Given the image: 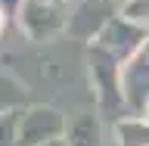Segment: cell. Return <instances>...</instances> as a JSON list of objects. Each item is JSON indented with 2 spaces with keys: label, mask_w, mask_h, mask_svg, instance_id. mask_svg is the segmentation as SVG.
Here are the masks:
<instances>
[{
  "label": "cell",
  "mask_w": 149,
  "mask_h": 146,
  "mask_svg": "<svg viewBox=\"0 0 149 146\" xmlns=\"http://www.w3.org/2000/svg\"><path fill=\"white\" fill-rule=\"evenodd\" d=\"M146 37H149L146 25H137V22H130V19L121 16V19H115V22H109V25L102 28V34L96 37V44H100V50H106L118 65H124L140 47L146 44Z\"/></svg>",
  "instance_id": "1"
},
{
  "label": "cell",
  "mask_w": 149,
  "mask_h": 146,
  "mask_svg": "<svg viewBox=\"0 0 149 146\" xmlns=\"http://www.w3.org/2000/svg\"><path fill=\"white\" fill-rule=\"evenodd\" d=\"M62 9L65 6H56V3H47V0H25L19 6V19L31 37H50L53 31L62 28Z\"/></svg>",
  "instance_id": "2"
},
{
  "label": "cell",
  "mask_w": 149,
  "mask_h": 146,
  "mask_svg": "<svg viewBox=\"0 0 149 146\" xmlns=\"http://www.w3.org/2000/svg\"><path fill=\"white\" fill-rule=\"evenodd\" d=\"M121 146H149V118H130L118 124Z\"/></svg>",
  "instance_id": "3"
},
{
  "label": "cell",
  "mask_w": 149,
  "mask_h": 146,
  "mask_svg": "<svg viewBox=\"0 0 149 146\" xmlns=\"http://www.w3.org/2000/svg\"><path fill=\"white\" fill-rule=\"evenodd\" d=\"M121 16L130 19V22H137V25L149 28V0H127L124 9H121Z\"/></svg>",
  "instance_id": "4"
},
{
  "label": "cell",
  "mask_w": 149,
  "mask_h": 146,
  "mask_svg": "<svg viewBox=\"0 0 149 146\" xmlns=\"http://www.w3.org/2000/svg\"><path fill=\"white\" fill-rule=\"evenodd\" d=\"M47 3H56V6H65L68 0H47Z\"/></svg>",
  "instance_id": "5"
},
{
  "label": "cell",
  "mask_w": 149,
  "mask_h": 146,
  "mask_svg": "<svg viewBox=\"0 0 149 146\" xmlns=\"http://www.w3.org/2000/svg\"><path fill=\"white\" fill-rule=\"evenodd\" d=\"M3 19H6V9L0 6V28H3Z\"/></svg>",
  "instance_id": "6"
},
{
  "label": "cell",
  "mask_w": 149,
  "mask_h": 146,
  "mask_svg": "<svg viewBox=\"0 0 149 146\" xmlns=\"http://www.w3.org/2000/svg\"><path fill=\"white\" fill-rule=\"evenodd\" d=\"M143 118H149V103H146V115H143Z\"/></svg>",
  "instance_id": "7"
}]
</instances>
